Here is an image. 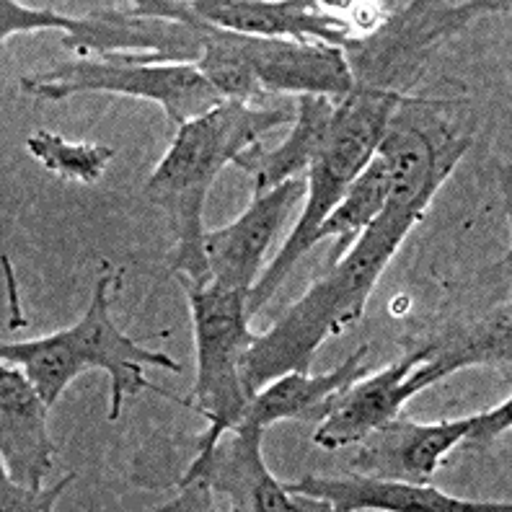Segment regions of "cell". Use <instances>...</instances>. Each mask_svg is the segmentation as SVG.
<instances>
[{
  "label": "cell",
  "instance_id": "cell-3",
  "mask_svg": "<svg viewBox=\"0 0 512 512\" xmlns=\"http://www.w3.org/2000/svg\"><path fill=\"white\" fill-rule=\"evenodd\" d=\"M119 275L107 272L94 285V295L86 313L68 329H60L50 337L11 342L0 347L3 363L19 365L29 381L37 386L47 404H55L65 388L86 370H104L109 375V422H117L127 396L148 391L150 381L145 368L182 373V365L166 352L148 350L125 331L119 329L112 316V303L119 290ZM158 391V388H153ZM161 394V391H158Z\"/></svg>",
  "mask_w": 512,
  "mask_h": 512
},
{
  "label": "cell",
  "instance_id": "cell-18",
  "mask_svg": "<svg viewBox=\"0 0 512 512\" xmlns=\"http://www.w3.org/2000/svg\"><path fill=\"white\" fill-rule=\"evenodd\" d=\"M471 365H494L510 378V303L445 339H432L430 357L409 373V386L414 394H422L425 388Z\"/></svg>",
  "mask_w": 512,
  "mask_h": 512
},
{
  "label": "cell",
  "instance_id": "cell-13",
  "mask_svg": "<svg viewBox=\"0 0 512 512\" xmlns=\"http://www.w3.org/2000/svg\"><path fill=\"white\" fill-rule=\"evenodd\" d=\"M244 55L267 96L298 94L342 101L355 91V75L342 47L244 37Z\"/></svg>",
  "mask_w": 512,
  "mask_h": 512
},
{
  "label": "cell",
  "instance_id": "cell-21",
  "mask_svg": "<svg viewBox=\"0 0 512 512\" xmlns=\"http://www.w3.org/2000/svg\"><path fill=\"white\" fill-rule=\"evenodd\" d=\"M70 16L60 8H39L21 6L16 0H3L0 3V37L8 42L16 34L24 32H65Z\"/></svg>",
  "mask_w": 512,
  "mask_h": 512
},
{
  "label": "cell",
  "instance_id": "cell-4",
  "mask_svg": "<svg viewBox=\"0 0 512 512\" xmlns=\"http://www.w3.org/2000/svg\"><path fill=\"white\" fill-rule=\"evenodd\" d=\"M401 99L404 94H396V91L355 86L350 96L339 101L329 135L321 145L319 156L313 158L306 171V197H303L298 223L275 259L254 282L246 300L249 319H254L256 313L267 306L269 298L290 275V269L298 264V259H303V254L316 246L319 225L337 207L360 171L373 161L375 150L391 122V114L399 107Z\"/></svg>",
  "mask_w": 512,
  "mask_h": 512
},
{
  "label": "cell",
  "instance_id": "cell-11",
  "mask_svg": "<svg viewBox=\"0 0 512 512\" xmlns=\"http://www.w3.org/2000/svg\"><path fill=\"white\" fill-rule=\"evenodd\" d=\"M432 352V342L414 347L401 360H394L378 373L352 381L342 391L331 396L313 443L324 450H339L347 445H357L365 435L396 419L404 404L414 394L409 386V373L419 363H425Z\"/></svg>",
  "mask_w": 512,
  "mask_h": 512
},
{
  "label": "cell",
  "instance_id": "cell-6",
  "mask_svg": "<svg viewBox=\"0 0 512 512\" xmlns=\"http://www.w3.org/2000/svg\"><path fill=\"white\" fill-rule=\"evenodd\" d=\"M29 96L65 101L78 94H117L161 104L171 125L182 127L223 104V96L194 65L143 63L130 52L75 57L37 75L21 78Z\"/></svg>",
  "mask_w": 512,
  "mask_h": 512
},
{
  "label": "cell",
  "instance_id": "cell-19",
  "mask_svg": "<svg viewBox=\"0 0 512 512\" xmlns=\"http://www.w3.org/2000/svg\"><path fill=\"white\" fill-rule=\"evenodd\" d=\"M386 200L388 171L386 163L375 153L373 161L360 171V176L350 184V189L344 192L337 207L326 215V220L319 225V231H316V244L324 241V238H334V251H331V259L326 264L339 262L350 251V246L363 236L365 228L381 215V210L386 207Z\"/></svg>",
  "mask_w": 512,
  "mask_h": 512
},
{
  "label": "cell",
  "instance_id": "cell-14",
  "mask_svg": "<svg viewBox=\"0 0 512 512\" xmlns=\"http://www.w3.org/2000/svg\"><path fill=\"white\" fill-rule=\"evenodd\" d=\"M288 492L306 494L329 502L334 512H510V502L463 500L440 492L432 484L381 479V476L347 471L339 476L308 474L300 481L285 484Z\"/></svg>",
  "mask_w": 512,
  "mask_h": 512
},
{
  "label": "cell",
  "instance_id": "cell-2",
  "mask_svg": "<svg viewBox=\"0 0 512 512\" xmlns=\"http://www.w3.org/2000/svg\"><path fill=\"white\" fill-rule=\"evenodd\" d=\"M298 107H267L223 101L202 117L176 127L174 143L150 174L145 197L166 213L174 233L171 272L192 282H210L205 251V200L225 166H233L241 153L259 143L275 127L295 122Z\"/></svg>",
  "mask_w": 512,
  "mask_h": 512
},
{
  "label": "cell",
  "instance_id": "cell-20",
  "mask_svg": "<svg viewBox=\"0 0 512 512\" xmlns=\"http://www.w3.org/2000/svg\"><path fill=\"white\" fill-rule=\"evenodd\" d=\"M29 156L37 158L44 169L57 179L75 184H96L107 174L109 163L114 161L117 150L101 143H73L63 135L50 130H37L26 140Z\"/></svg>",
  "mask_w": 512,
  "mask_h": 512
},
{
  "label": "cell",
  "instance_id": "cell-23",
  "mask_svg": "<svg viewBox=\"0 0 512 512\" xmlns=\"http://www.w3.org/2000/svg\"><path fill=\"white\" fill-rule=\"evenodd\" d=\"M512 427V401H502V404L492 406L487 412L474 414L471 419L469 435L463 438V448L469 450H487L489 445L497 443L502 432H507Z\"/></svg>",
  "mask_w": 512,
  "mask_h": 512
},
{
  "label": "cell",
  "instance_id": "cell-9",
  "mask_svg": "<svg viewBox=\"0 0 512 512\" xmlns=\"http://www.w3.org/2000/svg\"><path fill=\"white\" fill-rule=\"evenodd\" d=\"M303 197H306V176L288 179L275 189L256 192L249 207L233 223L205 231L202 251H205L210 282L249 295L254 282L259 280V269L269 246Z\"/></svg>",
  "mask_w": 512,
  "mask_h": 512
},
{
  "label": "cell",
  "instance_id": "cell-1",
  "mask_svg": "<svg viewBox=\"0 0 512 512\" xmlns=\"http://www.w3.org/2000/svg\"><path fill=\"white\" fill-rule=\"evenodd\" d=\"M427 207L430 205L425 202L388 194L381 215L365 228L350 251L339 262L326 264L311 288L267 331L254 334L241 368L249 396L280 375L293 370L306 373L326 339L337 337L363 319L370 293L404 238L425 218Z\"/></svg>",
  "mask_w": 512,
  "mask_h": 512
},
{
  "label": "cell",
  "instance_id": "cell-7",
  "mask_svg": "<svg viewBox=\"0 0 512 512\" xmlns=\"http://www.w3.org/2000/svg\"><path fill=\"white\" fill-rule=\"evenodd\" d=\"M492 3H406L383 6L381 19L373 29L352 39L344 50L355 86L383 88L404 94L417 83L427 57L448 37L458 34L484 13L494 11Z\"/></svg>",
  "mask_w": 512,
  "mask_h": 512
},
{
  "label": "cell",
  "instance_id": "cell-12",
  "mask_svg": "<svg viewBox=\"0 0 512 512\" xmlns=\"http://www.w3.org/2000/svg\"><path fill=\"white\" fill-rule=\"evenodd\" d=\"M471 419L474 414L443 422H412L399 414L357 443L350 471L409 484H430L450 450H456L469 435Z\"/></svg>",
  "mask_w": 512,
  "mask_h": 512
},
{
  "label": "cell",
  "instance_id": "cell-16",
  "mask_svg": "<svg viewBox=\"0 0 512 512\" xmlns=\"http://www.w3.org/2000/svg\"><path fill=\"white\" fill-rule=\"evenodd\" d=\"M365 357H368V344H363L344 363H339L334 370H326V373L311 375L308 370L306 373L293 370V373L280 375L251 396L244 417L238 422H249V425L262 427V430H267L275 422H285V419L319 425L331 396L368 373L370 368Z\"/></svg>",
  "mask_w": 512,
  "mask_h": 512
},
{
  "label": "cell",
  "instance_id": "cell-8",
  "mask_svg": "<svg viewBox=\"0 0 512 512\" xmlns=\"http://www.w3.org/2000/svg\"><path fill=\"white\" fill-rule=\"evenodd\" d=\"M264 430L238 422L225 430L210 453H197L176 479V489L205 481L225 497L233 512H329V502L293 494L267 469L262 453Z\"/></svg>",
  "mask_w": 512,
  "mask_h": 512
},
{
  "label": "cell",
  "instance_id": "cell-10",
  "mask_svg": "<svg viewBox=\"0 0 512 512\" xmlns=\"http://www.w3.org/2000/svg\"><path fill=\"white\" fill-rule=\"evenodd\" d=\"M189 11L205 24L244 37L324 42L347 50L360 37L352 21L324 11L313 0H187Z\"/></svg>",
  "mask_w": 512,
  "mask_h": 512
},
{
  "label": "cell",
  "instance_id": "cell-22",
  "mask_svg": "<svg viewBox=\"0 0 512 512\" xmlns=\"http://www.w3.org/2000/svg\"><path fill=\"white\" fill-rule=\"evenodd\" d=\"M75 474L63 476V479L47 487L44 484L42 489H32L24 487L19 481L8 479L3 474L0 479V510L3 512H52L55 510L57 500H60V494L68 489V484H73Z\"/></svg>",
  "mask_w": 512,
  "mask_h": 512
},
{
  "label": "cell",
  "instance_id": "cell-15",
  "mask_svg": "<svg viewBox=\"0 0 512 512\" xmlns=\"http://www.w3.org/2000/svg\"><path fill=\"white\" fill-rule=\"evenodd\" d=\"M50 409L19 365L0 368V458L3 474L24 487L42 489L55 466Z\"/></svg>",
  "mask_w": 512,
  "mask_h": 512
},
{
  "label": "cell",
  "instance_id": "cell-17",
  "mask_svg": "<svg viewBox=\"0 0 512 512\" xmlns=\"http://www.w3.org/2000/svg\"><path fill=\"white\" fill-rule=\"evenodd\" d=\"M337 104L339 101L326 96H298L295 101L298 114L288 138L272 150H264L262 143H256L238 156L233 166L254 179V194L275 189L288 179L306 176L308 166L319 156L321 145L329 135Z\"/></svg>",
  "mask_w": 512,
  "mask_h": 512
},
{
  "label": "cell",
  "instance_id": "cell-5",
  "mask_svg": "<svg viewBox=\"0 0 512 512\" xmlns=\"http://www.w3.org/2000/svg\"><path fill=\"white\" fill-rule=\"evenodd\" d=\"M189 300L197 352L194 409L207 419L205 432L194 438L192 450L210 453L225 430L238 425L251 396L244 386V355L254 342L249 329L246 300L249 295L220 288L215 282H192L176 277Z\"/></svg>",
  "mask_w": 512,
  "mask_h": 512
}]
</instances>
